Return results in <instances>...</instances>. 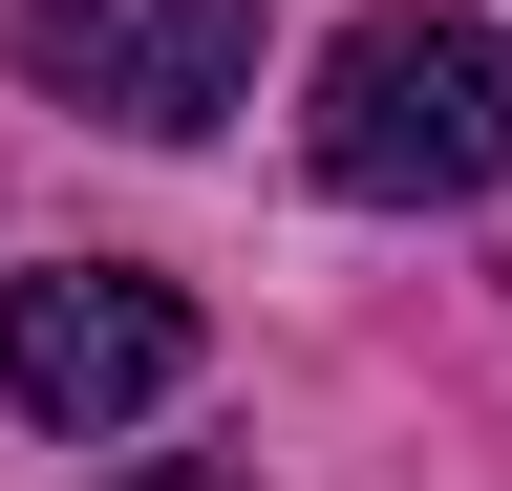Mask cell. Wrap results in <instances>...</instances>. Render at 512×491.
I'll use <instances>...</instances> for the list:
<instances>
[{
  "label": "cell",
  "mask_w": 512,
  "mask_h": 491,
  "mask_svg": "<svg viewBox=\"0 0 512 491\" xmlns=\"http://www.w3.org/2000/svg\"><path fill=\"white\" fill-rule=\"evenodd\" d=\"M0 43L107 129H214L256 86V0H0Z\"/></svg>",
  "instance_id": "3957f363"
},
{
  "label": "cell",
  "mask_w": 512,
  "mask_h": 491,
  "mask_svg": "<svg viewBox=\"0 0 512 491\" xmlns=\"http://www.w3.org/2000/svg\"><path fill=\"white\" fill-rule=\"evenodd\" d=\"M299 150H320V193H363V214L491 193V171H512V43H491V22H448V0H384V22L320 43Z\"/></svg>",
  "instance_id": "6da1fadb"
},
{
  "label": "cell",
  "mask_w": 512,
  "mask_h": 491,
  "mask_svg": "<svg viewBox=\"0 0 512 491\" xmlns=\"http://www.w3.org/2000/svg\"><path fill=\"white\" fill-rule=\"evenodd\" d=\"M128 491H256V470L235 449H171V470H128Z\"/></svg>",
  "instance_id": "277c9868"
},
{
  "label": "cell",
  "mask_w": 512,
  "mask_h": 491,
  "mask_svg": "<svg viewBox=\"0 0 512 491\" xmlns=\"http://www.w3.org/2000/svg\"><path fill=\"white\" fill-rule=\"evenodd\" d=\"M171 363H192V299L171 278H128V257L0 278V406H22V427H128Z\"/></svg>",
  "instance_id": "7a4b0ae2"
}]
</instances>
